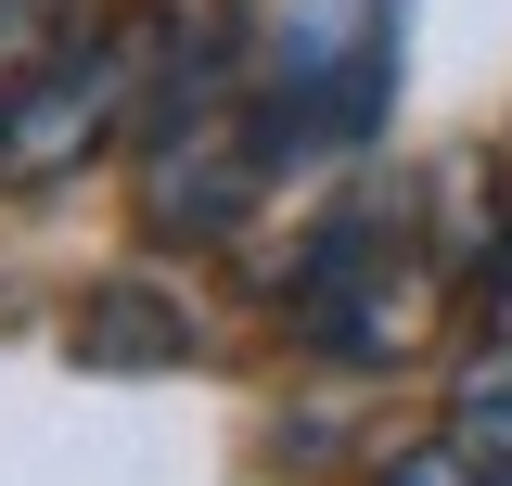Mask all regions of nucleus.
I'll return each instance as SVG.
<instances>
[{"label": "nucleus", "mask_w": 512, "mask_h": 486, "mask_svg": "<svg viewBox=\"0 0 512 486\" xmlns=\"http://www.w3.org/2000/svg\"><path fill=\"white\" fill-rule=\"evenodd\" d=\"M77 359H103V371H192L205 359V320H192L167 282H103L90 320H77Z\"/></svg>", "instance_id": "4"}, {"label": "nucleus", "mask_w": 512, "mask_h": 486, "mask_svg": "<svg viewBox=\"0 0 512 486\" xmlns=\"http://www.w3.org/2000/svg\"><path fill=\"white\" fill-rule=\"evenodd\" d=\"M448 295H461V269H448L423 192H346V205H320L308 231L282 243V269H269L282 346H308L320 371H359V384L423 359L448 333Z\"/></svg>", "instance_id": "1"}, {"label": "nucleus", "mask_w": 512, "mask_h": 486, "mask_svg": "<svg viewBox=\"0 0 512 486\" xmlns=\"http://www.w3.org/2000/svg\"><path fill=\"white\" fill-rule=\"evenodd\" d=\"M448 435L487 448V461L512 474V333H487V346L461 359V384H448Z\"/></svg>", "instance_id": "5"}, {"label": "nucleus", "mask_w": 512, "mask_h": 486, "mask_svg": "<svg viewBox=\"0 0 512 486\" xmlns=\"http://www.w3.org/2000/svg\"><path fill=\"white\" fill-rule=\"evenodd\" d=\"M141 90H154V26L141 13H103L90 39H64L52 64H26L0 90V192H64L77 167H103L128 128H141Z\"/></svg>", "instance_id": "3"}, {"label": "nucleus", "mask_w": 512, "mask_h": 486, "mask_svg": "<svg viewBox=\"0 0 512 486\" xmlns=\"http://www.w3.org/2000/svg\"><path fill=\"white\" fill-rule=\"evenodd\" d=\"M90 26H103V0H0V90L26 64H52L64 39H90Z\"/></svg>", "instance_id": "7"}, {"label": "nucleus", "mask_w": 512, "mask_h": 486, "mask_svg": "<svg viewBox=\"0 0 512 486\" xmlns=\"http://www.w3.org/2000/svg\"><path fill=\"white\" fill-rule=\"evenodd\" d=\"M359 486H512L487 448H461L448 423H423V435H397V448H372V474Z\"/></svg>", "instance_id": "6"}, {"label": "nucleus", "mask_w": 512, "mask_h": 486, "mask_svg": "<svg viewBox=\"0 0 512 486\" xmlns=\"http://www.w3.org/2000/svg\"><path fill=\"white\" fill-rule=\"evenodd\" d=\"M397 64H410V0H269V26L244 52L256 167L295 180V167H333V154H372Z\"/></svg>", "instance_id": "2"}, {"label": "nucleus", "mask_w": 512, "mask_h": 486, "mask_svg": "<svg viewBox=\"0 0 512 486\" xmlns=\"http://www.w3.org/2000/svg\"><path fill=\"white\" fill-rule=\"evenodd\" d=\"M487 320L512 333V231H500V269H487Z\"/></svg>", "instance_id": "8"}]
</instances>
